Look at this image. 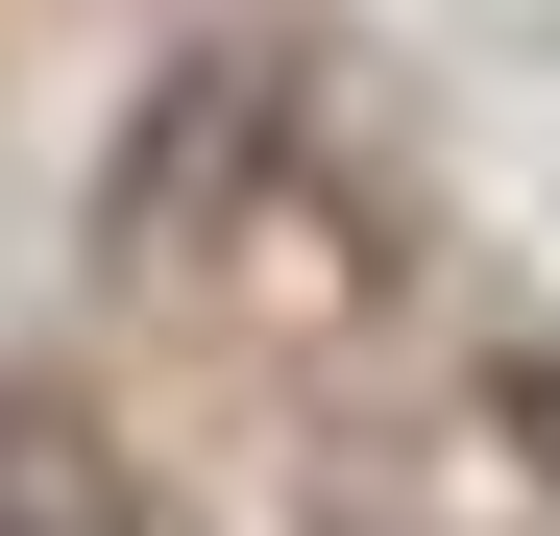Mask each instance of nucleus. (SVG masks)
<instances>
[{"mask_svg": "<svg viewBox=\"0 0 560 536\" xmlns=\"http://www.w3.org/2000/svg\"><path fill=\"white\" fill-rule=\"evenodd\" d=\"M244 147H268V49H196V73H171V123L122 147V244H196Z\"/></svg>", "mask_w": 560, "mask_h": 536, "instance_id": "nucleus-1", "label": "nucleus"}, {"mask_svg": "<svg viewBox=\"0 0 560 536\" xmlns=\"http://www.w3.org/2000/svg\"><path fill=\"white\" fill-rule=\"evenodd\" d=\"M512 415H536V439H560V366H536V391H512Z\"/></svg>", "mask_w": 560, "mask_h": 536, "instance_id": "nucleus-3", "label": "nucleus"}, {"mask_svg": "<svg viewBox=\"0 0 560 536\" xmlns=\"http://www.w3.org/2000/svg\"><path fill=\"white\" fill-rule=\"evenodd\" d=\"M0 536H122V488L73 464V415H25V439H0Z\"/></svg>", "mask_w": 560, "mask_h": 536, "instance_id": "nucleus-2", "label": "nucleus"}]
</instances>
